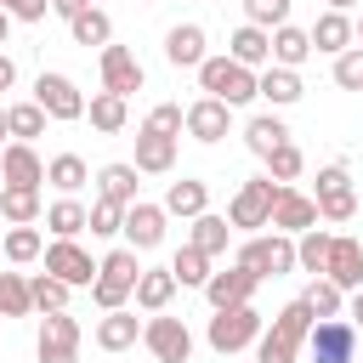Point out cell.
<instances>
[{"mask_svg":"<svg viewBox=\"0 0 363 363\" xmlns=\"http://www.w3.org/2000/svg\"><path fill=\"white\" fill-rule=\"evenodd\" d=\"M312 306H306V295H295L289 306H278V318H272V329H261V340H255V363H295L301 352H306V335H312Z\"/></svg>","mask_w":363,"mask_h":363,"instance_id":"6da1fadb","label":"cell"},{"mask_svg":"<svg viewBox=\"0 0 363 363\" xmlns=\"http://www.w3.org/2000/svg\"><path fill=\"white\" fill-rule=\"evenodd\" d=\"M136 278H142V261H136V250H130V244H119V250H108V255L96 261L91 301H96L102 312H113V306H130V295H136Z\"/></svg>","mask_w":363,"mask_h":363,"instance_id":"7a4b0ae2","label":"cell"},{"mask_svg":"<svg viewBox=\"0 0 363 363\" xmlns=\"http://www.w3.org/2000/svg\"><path fill=\"white\" fill-rule=\"evenodd\" d=\"M199 85H204V96H221L227 108H244V102L261 96V74L233 62V57H204L199 62Z\"/></svg>","mask_w":363,"mask_h":363,"instance_id":"3957f363","label":"cell"},{"mask_svg":"<svg viewBox=\"0 0 363 363\" xmlns=\"http://www.w3.org/2000/svg\"><path fill=\"white\" fill-rule=\"evenodd\" d=\"M278 187H284V182H272V176H250V182H238V193H233V204H227V221H233L238 233H261V227H272V199H278Z\"/></svg>","mask_w":363,"mask_h":363,"instance_id":"277c9868","label":"cell"},{"mask_svg":"<svg viewBox=\"0 0 363 363\" xmlns=\"http://www.w3.org/2000/svg\"><path fill=\"white\" fill-rule=\"evenodd\" d=\"M238 267H250L255 278H284V272H295V238L289 233H250L238 244Z\"/></svg>","mask_w":363,"mask_h":363,"instance_id":"5b68a950","label":"cell"},{"mask_svg":"<svg viewBox=\"0 0 363 363\" xmlns=\"http://www.w3.org/2000/svg\"><path fill=\"white\" fill-rule=\"evenodd\" d=\"M204 340H210V352L233 357V352H244V346H255V340H261V312H255L250 301H244V306H221V312L210 318Z\"/></svg>","mask_w":363,"mask_h":363,"instance_id":"8992f818","label":"cell"},{"mask_svg":"<svg viewBox=\"0 0 363 363\" xmlns=\"http://www.w3.org/2000/svg\"><path fill=\"white\" fill-rule=\"evenodd\" d=\"M142 346L153 352V363H187V357H193V329H187L182 318L147 312V323H142Z\"/></svg>","mask_w":363,"mask_h":363,"instance_id":"52a82bcc","label":"cell"},{"mask_svg":"<svg viewBox=\"0 0 363 363\" xmlns=\"http://www.w3.org/2000/svg\"><path fill=\"white\" fill-rule=\"evenodd\" d=\"M306 357L312 363H352L357 357V323L346 318H318L306 335Z\"/></svg>","mask_w":363,"mask_h":363,"instance_id":"ba28073f","label":"cell"},{"mask_svg":"<svg viewBox=\"0 0 363 363\" xmlns=\"http://www.w3.org/2000/svg\"><path fill=\"white\" fill-rule=\"evenodd\" d=\"M34 357L40 363H79V323L68 312H45L40 335H34Z\"/></svg>","mask_w":363,"mask_h":363,"instance_id":"9c48e42d","label":"cell"},{"mask_svg":"<svg viewBox=\"0 0 363 363\" xmlns=\"http://www.w3.org/2000/svg\"><path fill=\"white\" fill-rule=\"evenodd\" d=\"M312 199H318V216H323V221H352V216H357V193H352L346 164H323Z\"/></svg>","mask_w":363,"mask_h":363,"instance_id":"30bf717a","label":"cell"},{"mask_svg":"<svg viewBox=\"0 0 363 363\" xmlns=\"http://www.w3.org/2000/svg\"><path fill=\"white\" fill-rule=\"evenodd\" d=\"M34 102L51 113V119H85V96H79V85L68 79V74H40L34 79Z\"/></svg>","mask_w":363,"mask_h":363,"instance_id":"8fae6325","label":"cell"},{"mask_svg":"<svg viewBox=\"0 0 363 363\" xmlns=\"http://www.w3.org/2000/svg\"><path fill=\"white\" fill-rule=\"evenodd\" d=\"M45 272H57V278L74 284V289H91V284H96V261H91V250H79L74 238L45 244Z\"/></svg>","mask_w":363,"mask_h":363,"instance_id":"7c38bea8","label":"cell"},{"mask_svg":"<svg viewBox=\"0 0 363 363\" xmlns=\"http://www.w3.org/2000/svg\"><path fill=\"white\" fill-rule=\"evenodd\" d=\"M323 216H318V199L312 193H301V187H278V199H272V227L278 233H289V238H301L306 227H318Z\"/></svg>","mask_w":363,"mask_h":363,"instance_id":"4fadbf2b","label":"cell"},{"mask_svg":"<svg viewBox=\"0 0 363 363\" xmlns=\"http://www.w3.org/2000/svg\"><path fill=\"white\" fill-rule=\"evenodd\" d=\"M164 221H170V210L164 204H147V199H136V204H125V244L130 250H159V238H164Z\"/></svg>","mask_w":363,"mask_h":363,"instance_id":"5bb4252c","label":"cell"},{"mask_svg":"<svg viewBox=\"0 0 363 363\" xmlns=\"http://www.w3.org/2000/svg\"><path fill=\"white\" fill-rule=\"evenodd\" d=\"M255 284H261V278L233 261V267H221V272L204 278V301H210L216 312H221V306H244V301H255Z\"/></svg>","mask_w":363,"mask_h":363,"instance_id":"9a60e30c","label":"cell"},{"mask_svg":"<svg viewBox=\"0 0 363 363\" xmlns=\"http://www.w3.org/2000/svg\"><path fill=\"white\" fill-rule=\"evenodd\" d=\"M142 62L130 45H102V91H119V96H136L142 91Z\"/></svg>","mask_w":363,"mask_h":363,"instance_id":"2e32d148","label":"cell"},{"mask_svg":"<svg viewBox=\"0 0 363 363\" xmlns=\"http://www.w3.org/2000/svg\"><path fill=\"white\" fill-rule=\"evenodd\" d=\"M227 130H233V108H227L221 96L187 102V136H193V142H221Z\"/></svg>","mask_w":363,"mask_h":363,"instance_id":"e0dca14e","label":"cell"},{"mask_svg":"<svg viewBox=\"0 0 363 363\" xmlns=\"http://www.w3.org/2000/svg\"><path fill=\"white\" fill-rule=\"evenodd\" d=\"M176 142L182 136H164V130H153V125H142L136 130V170L142 176H164V170H176Z\"/></svg>","mask_w":363,"mask_h":363,"instance_id":"ac0fdd59","label":"cell"},{"mask_svg":"<svg viewBox=\"0 0 363 363\" xmlns=\"http://www.w3.org/2000/svg\"><path fill=\"white\" fill-rule=\"evenodd\" d=\"M0 176H6V187H40L45 159L34 153V142H6L0 147Z\"/></svg>","mask_w":363,"mask_h":363,"instance_id":"d6986e66","label":"cell"},{"mask_svg":"<svg viewBox=\"0 0 363 363\" xmlns=\"http://www.w3.org/2000/svg\"><path fill=\"white\" fill-rule=\"evenodd\" d=\"M227 57L261 74V68L272 62V28H261V23H244V28H233V40H227Z\"/></svg>","mask_w":363,"mask_h":363,"instance_id":"ffe728a7","label":"cell"},{"mask_svg":"<svg viewBox=\"0 0 363 363\" xmlns=\"http://www.w3.org/2000/svg\"><path fill=\"white\" fill-rule=\"evenodd\" d=\"M176 272L170 267H142V278H136V312H170V301H176Z\"/></svg>","mask_w":363,"mask_h":363,"instance_id":"44dd1931","label":"cell"},{"mask_svg":"<svg viewBox=\"0 0 363 363\" xmlns=\"http://www.w3.org/2000/svg\"><path fill=\"white\" fill-rule=\"evenodd\" d=\"M136 340H142V318H136L130 306H113V312L96 318V346H102V352H130Z\"/></svg>","mask_w":363,"mask_h":363,"instance_id":"7402d4cb","label":"cell"},{"mask_svg":"<svg viewBox=\"0 0 363 363\" xmlns=\"http://www.w3.org/2000/svg\"><path fill=\"white\" fill-rule=\"evenodd\" d=\"M323 278H335L346 295L363 289V244H357V238H335V244H329V267H323Z\"/></svg>","mask_w":363,"mask_h":363,"instance_id":"603a6c76","label":"cell"},{"mask_svg":"<svg viewBox=\"0 0 363 363\" xmlns=\"http://www.w3.org/2000/svg\"><path fill=\"white\" fill-rule=\"evenodd\" d=\"M306 34H312V51H323V57H340L346 45H357V28H352L346 11H323Z\"/></svg>","mask_w":363,"mask_h":363,"instance_id":"cb8c5ba5","label":"cell"},{"mask_svg":"<svg viewBox=\"0 0 363 363\" xmlns=\"http://www.w3.org/2000/svg\"><path fill=\"white\" fill-rule=\"evenodd\" d=\"M210 51H204V28L199 23H176L170 34H164V62L170 68H199Z\"/></svg>","mask_w":363,"mask_h":363,"instance_id":"d4e9b609","label":"cell"},{"mask_svg":"<svg viewBox=\"0 0 363 363\" xmlns=\"http://www.w3.org/2000/svg\"><path fill=\"white\" fill-rule=\"evenodd\" d=\"M85 119H91V130L119 136V130H125V119H130V96H119V91H96V96L85 102Z\"/></svg>","mask_w":363,"mask_h":363,"instance_id":"484cf974","label":"cell"},{"mask_svg":"<svg viewBox=\"0 0 363 363\" xmlns=\"http://www.w3.org/2000/svg\"><path fill=\"white\" fill-rule=\"evenodd\" d=\"M142 170L136 164H125V159H113V164H102L96 170V199H113V204H136V182Z\"/></svg>","mask_w":363,"mask_h":363,"instance_id":"4316f807","label":"cell"},{"mask_svg":"<svg viewBox=\"0 0 363 363\" xmlns=\"http://www.w3.org/2000/svg\"><path fill=\"white\" fill-rule=\"evenodd\" d=\"M261 96H267L272 108H289V102H301V96H306V85H301V68H278V62H267V68H261Z\"/></svg>","mask_w":363,"mask_h":363,"instance_id":"83f0119b","label":"cell"},{"mask_svg":"<svg viewBox=\"0 0 363 363\" xmlns=\"http://www.w3.org/2000/svg\"><path fill=\"white\" fill-rule=\"evenodd\" d=\"M289 142V125L278 119V113H255L250 125H244V147L255 153V159H267V153H278Z\"/></svg>","mask_w":363,"mask_h":363,"instance_id":"f1b7e54d","label":"cell"},{"mask_svg":"<svg viewBox=\"0 0 363 363\" xmlns=\"http://www.w3.org/2000/svg\"><path fill=\"white\" fill-rule=\"evenodd\" d=\"M164 210L193 221V216H204V210H210V187H204L199 176H182V182H170V187H164Z\"/></svg>","mask_w":363,"mask_h":363,"instance_id":"f546056e","label":"cell"},{"mask_svg":"<svg viewBox=\"0 0 363 363\" xmlns=\"http://www.w3.org/2000/svg\"><path fill=\"white\" fill-rule=\"evenodd\" d=\"M40 216H45L40 187H0V221H11V227H34Z\"/></svg>","mask_w":363,"mask_h":363,"instance_id":"4dcf8cb0","label":"cell"},{"mask_svg":"<svg viewBox=\"0 0 363 363\" xmlns=\"http://www.w3.org/2000/svg\"><path fill=\"white\" fill-rule=\"evenodd\" d=\"M306 57H312V34L295 28V23H278V28H272V62H278V68H301Z\"/></svg>","mask_w":363,"mask_h":363,"instance_id":"1f68e13d","label":"cell"},{"mask_svg":"<svg viewBox=\"0 0 363 363\" xmlns=\"http://www.w3.org/2000/svg\"><path fill=\"white\" fill-rule=\"evenodd\" d=\"M45 227H51L57 238H79V233L91 227V210H85L74 193H62L57 204H45Z\"/></svg>","mask_w":363,"mask_h":363,"instance_id":"d6a6232c","label":"cell"},{"mask_svg":"<svg viewBox=\"0 0 363 363\" xmlns=\"http://www.w3.org/2000/svg\"><path fill=\"white\" fill-rule=\"evenodd\" d=\"M329 244H335V233L306 227V233L295 238V267H301V272H312V278H323V267H329Z\"/></svg>","mask_w":363,"mask_h":363,"instance_id":"836d02e7","label":"cell"},{"mask_svg":"<svg viewBox=\"0 0 363 363\" xmlns=\"http://www.w3.org/2000/svg\"><path fill=\"white\" fill-rule=\"evenodd\" d=\"M68 34H74V45H96V51H102V45L113 40V17H108L102 6H85V11L68 23Z\"/></svg>","mask_w":363,"mask_h":363,"instance_id":"e575fe53","label":"cell"},{"mask_svg":"<svg viewBox=\"0 0 363 363\" xmlns=\"http://www.w3.org/2000/svg\"><path fill=\"white\" fill-rule=\"evenodd\" d=\"M45 182H51L57 193H79V187L91 182V164H85L79 153H57V159H45Z\"/></svg>","mask_w":363,"mask_h":363,"instance_id":"d590c367","label":"cell"},{"mask_svg":"<svg viewBox=\"0 0 363 363\" xmlns=\"http://www.w3.org/2000/svg\"><path fill=\"white\" fill-rule=\"evenodd\" d=\"M227 238H233V221H227V216H210V210H204V216H193V238H187V244H199L210 261H216V255H227Z\"/></svg>","mask_w":363,"mask_h":363,"instance_id":"8d00e7d4","label":"cell"},{"mask_svg":"<svg viewBox=\"0 0 363 363\" xmlns=\"http://www.w3.org/2000/svg\"><path fill=\"white\" fill-rule=\"evenodd\" d=\"M170 272H176L182 289H204V278H210V255H204L199 244H182V250L170 255Z\"/></svg>","mask_w":363,"mask_h":363,"instance_id":"74e56055","label":"cell"},{"mask_svg":"<svg viewBox=\"0 0 363 363\" xmlns=\"http://www.w3.org/2000/svg\"><path fill=\"white\" fill-rule=\"evenodd\" d=\"M0 250H6V261H11V267H28V261H40V255H45V233H40V227H11Z\"/></svg>","mask_w":363,"mask_h":363,"instance_id":"f35d334b","label":"cell"},{"mask_svg":"<svg viewBox=\"0 0 363 363\" xmlns=\"http://www.w3.org/2000/svg\"><path fill=\"white\" fill-rule=\"evenodd\" d=\"M28 289H34V312H68L74 284H62L57 272H34V278H28Z\"/></svg>","mask_w":363,"mask_h":363,"instance_id":"ab89813d","label":"cell"},{"mask_svg":"<svg viewBox=\"0 0 363 363\" xmlns=\"http://www.w3.org/2000/svg\"><path fill=\"white\" fill-rule=\"evenodd\" d=\"M34 312V289L23 272H0V318H28Z\"/></svg>","mask_w":363,"mask_h":363,"instance_id":"60d3db41","label":"cell"},{"mask_svg":"<svg viewBox=\"0 0 363 363\" xmlns=\"http://www.w3.org/2000/svg\"><path fill=\"white\" fill-rule=\"evenodd\" d=\"M6 113H11V142H34V136H45V119H51V113H45L40 102H11Z\"/></svg>","mask_w":363,"mask_h":363,"instance_id":"b9f144b4","label":"cell"},{"mask_svg":"<svg viewBox=\"0 0 363 363\" xmlns=\"http://www.w3.org/2000/svg\"><path fill=\"white\" fill-rule=\"evenodd\" d=\"M306 306H312V318H340V306H346V289H340L335 278H312V289H306Z\"/></svg>","mask_w":363,"mask_h":363,"instance_id":"7bdbcfd3","label":"cell"},{"mask_svg":"<svg viewBox=\"0 0 363 363\" xmlns=\"http://www.w3.org/2000/svg\"><path fill=\"white\" fill-rule=\"evenodd\" d=\"M301 170H306V153H301L295 142H284L278 153H267V176H272V182L289 187V182H301Z\"/></svg>","mask_w":363,"mask_h":363,"instance_id":"ee69618b","label":"cell"},{"mask_svg":"<svg viewBox=\"0 0 363 363\" xmlns=\"http://www.w3.org/2000/svg\"><path fill=\"white\" fill-rule=\"evenodd\" d=\"M335 85L340 91H363V45H346L335 57Z\"/></svg>","mask_w":363,"mask_h":363,"instance_id":"f6af8a7d","label":"cell"},{"mask_svg":"<svg viewBox=\"0 0 363 363\" xmlns=\"http://www.w3.org/2000/svg\"><path fill=\"white\" fill-rule=\"evenodd\" d=\"M289 6H295V0H244V23L278 28V23H289Z\"/></svg>","mask_w":363,"mask_h":363,"instance_id":"bcb514c9","label":"cell"},{"mask_svg":"<svg viewBox=\"0 0 363 363\" xmlns=\"http://www.w3.org/2000/svg\"><path fill=\"white\" fill-rule=\"evenodd\" d=\"M119 227H125V204H113V199H96V204H91V233H96V238H113Z\"/></svg>","mask_w":363,"mask_h":363,"instance_id":"7dc6e473","label":"cell"},{"mask_svg":"<svg viewBox=\"0 0 363 363\" xmlns=\"http://www.w3.org/2000/svg\"><path fill=\"white\" fill-rule=\"evenodd\" d=\"M142 125H153V130H164V136H182L187 130V108H176V102H159Z\"/></svg>","mask_w":363,"mask_h":363,"instance_id":"c3c4849f","label":"cell"},{"mask_svg":"<svg viewBox=\"0 0 363 363\" xmlns=\"http://www.w3.org/2000/svg\"><path fill=\"white\" fill-rule=\"evenodd\" d=\"M0 6H6L17 23H40V17L51 11V0H0Z\"/></svg>","mask_w":363,"mask_h":363,"instance_id":"681fc988","label":"cell"},{"mask_svg":"<svg viewBox=\"0 0 363 363\" xmlns=\"http://www.w3.org/2000/svg\"><path fill=\"white\" fill-rule=\"evenodd\" d=\"M85 6H91V0H51V11H57V17H62V23H74V17H79V11H85Z\"/></svg>","mask_w":363,"mask_h":363,"instance_id":"f907efd6","label":"cell"},{"mask_svg":"<svg viewBox=\"0 0 363 363\" xmlns=\"http://www.w3.org/2000/svg\"><path fill=\"white\" fill-rule=\"evenodd\" d=\"M11 85H17V62L0 51V91H11Z\"/></svg>","mask_w":363,"mask_h":363,"instance_id":"816d5d0a","label":"cell"},{"mask_svg":"<svg viewBox=\"0 0 363 363\" xmlns=\"http://www.w3.org/2000/svg\"><path fill=\"white\" fill-rule=\"evenodd\" d=\"M11 23H17V17H11V11H6V6H0V45H6V40H11Z\"/></svg>","mask_w":363,"mask_h":363,"instance_id":"f5cc1de1","label":"cell"},{"mask_svg":"<svg viewBox=\"0 0 363 363\" xmlns=\"http://www.w3.org/2000/svg\"><path fill=\"white\" fill-rule=\"evenodd\" d=\"M11 142V113H6V102H0V147Z\"/></svg>","mask_w":363,"mask_h":363,"instance_id":"db71d44e","label":"cell"},{"mask_svg":"<svg viewBox=\"0 0 363 363\" xmlns=\"http://www.w3.org/2000/svg\"><path fill=\"white\" fill-rule=\"evenodd\" d=\"M352 323L363 329V289H352Z\"/></svg>","mask_w":363,"mask_h":363,"instance_id":"11a10c76","label":"cell"},{"mask_svg":"<svg viewBox=\"0 0 363 363\" xmlns=\"http://www.w3.org/2000/svg\"><path fill=\"white\" fill-rule=\"evenodd\" d=\"M352 6H357V0H329V11H352Z\"/></svg>","mask_w":363,"mask_h":363,"instance_id":"9f6ffc18","label":"cell"},{"mask_svg":"<svg viewBox=\"0 0 363 363\" xmlns=\"http://www.w3.org/2000/svg\"><path fill=\"white\" fill-rule=\"evenodd\" d=\"M352 28H357V45H363V17H357V23H352Z\"/></svg>","mask_w":363,"mask_h":363,"instance_id":"6f0895ef","label":"cell"},{"mask_svg":"<svg viewBox=\"0 0 363 363\" xmlns=\"http://www.w3.org/2000/svg\"><path fill=\"white\" fill-rule=\"evenodd\" d=\"M357 346H363V329H357Z\"/></svg>","mask_w":363,"mask_h":363,"instance_id":"680465c9","label":"cell"},{"mask_svg":"<svg viewBox=\"0 0 363 363\" xmlns=\"http://www.w3.org/2000/svg\"><path fill=\"white\" fill-rule=\"evenodd\" d=\"M142 6H153V0H142Z\"/></svg>","mask_w":363,"mask_h":363,"instance_id":"91938a15","label":"cell"},{"mask_svg":"<svg viewBox=\"0 0 363 363\" xmlns=\"http://www.w3.org/2000/svg\"><path fill=\"white\" fill-rule=\"evenodd\" d=\"M0 255H6V250H0Z\"/></svg>","mask_w":363,"mask_h":363,"instance_id":"94428289","label":"cell"}]
</instances>
